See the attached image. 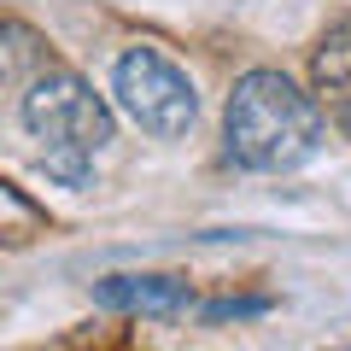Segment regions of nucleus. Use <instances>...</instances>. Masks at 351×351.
I'll return each instance as SVG.
<instances>
[{"label":"nucleus","mask_w":351,"mask_h":351,"mask_svg":"<svg viewBox=\"0 0 351 351\" xmlns=\"http://www.w3.org/2000/svg\"><path fill=\"white\" fill-rule=\"evenodd\" d=\"M36 234H47V211L24 188L0 182V246H29Z\"/></svg>","instance_id":"423d86ee"},{"label":"nucleus","mask_w":351,"mask_h":351,"mask_svg":"<svg viewBox=\"0 0 351 351\" xmlns=\"http://www.w3.org/2000/svg\"><path fill=\"white\" fill-rule=\"evenodd\" d=\"M316 88H322L328 100H334L339 88L351 82V24H339V29H328V41L316 47Z\"/></svg>","instance_id":"0eeeda50"},{"label":"nucleus","mask_w":351,"mask_h":351,"mask_svg":"<svg viewBox=\"0 0 351 351\" xmlns=\"http://www.w3.org/2000/svg\"><path fill=\"white\" fill-rule=\"evenodd\" d=\"M112 88H117V106L135 117L147 135H188L193 117H199V94H193L188 71L176 59H164L158 47H129L112 71Z\"/></svg>","instance_id":"7ed1b4c3"},{"label":"nucleus","mask_w":351,"mask_h":351,"mask_svg":"<svg viewBox=\"0 0 351 351\" xmlns=\"http://www.w3.org/2000/svg\"><path fill=\"white\" fill-rule=\"evenodd\" d=\"M228 158L240 170H299L304 158H316L322 147V112L299 82H287L281 71H246L228 94Z\"/></svg>","instance_id":"f257e3e1"},{"label":"nucleus","mask_w":351,"mask_h":351,"mask_svg":"<svg viewBox=\"0 0 351 351\" xmlns=\"http://www.w3.org/2000/svg\"><path fill=\"white\" fill-rule=\"evenodd\" d=\"M334 112H339V123H346V135H351V82L334 94Z\"/></svg>","instance_id":"1a4fd4ad"},{"label":"nucleus","mask_w":351,"mask_h":351,"mask_svg":"<svg viewBox=\"0 0 351 351\" xmlns=\"http://www.w3.org/2000/svg\"><path fill=\"white\" fill-rule=\"evenodd\" d=\"M24 123L41 141V170L82 188L94 176V152L112 141V112L76 71H47L24 94Z\"/></svg>","instance_id":"f03ea898"},{"label":"nucleus","mask_w":351,"mask_h":351,"mask_svg":"<svg viewBox=\"0 0 351 351\" xmlns=\"http://www.w3.org/2000/svg\"><path fill=\"white\" fill-rule=\"evenodd\" d=\"M47 64V41L36 36L29 24H0V88L24 82Z\"/></svg>","instance_id":"39448f33"},{"label":"nucleus","mask_w":351,"mask_h":351,"mask_svg":"<svg viewBox=\"0 0 351 351\" xmlns=\"http://www.w3.org/2000/svg\"><path fill=\"white\" fill-rule=\"evenodd\" d=\"M94 299L106 311H129V316H176L188 311V281L182 276H106L94 287Z\"/></svg>","instance_id":"20e7f679"},{"label":"nucleus","mask_w":351,"mask_h":351,"mask_svg":"<svg viewBox=\"0 0 351 351\" xmlns=\"http://www.w3.org/2000/svg\"><path fill=\"white\" fill-rule=\"evenodd\" d=\"M258 311H269V304L263 299H223V304H211L205 316H211V322H228V316H258Z\"/></svg>","instance_id":"6e6552de"}]
</instances>
